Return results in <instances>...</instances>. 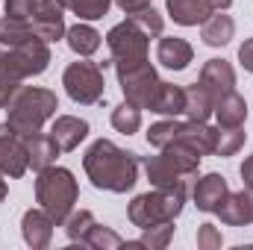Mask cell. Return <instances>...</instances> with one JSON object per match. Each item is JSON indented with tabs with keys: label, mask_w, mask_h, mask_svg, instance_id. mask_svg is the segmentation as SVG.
<instances>
[{
	"label": "cell",
	"mask_w": 253,
	"mask_h": 250,
	"mask_svg": "<svg viewBox=\"0 0 253 250\" xmlns=\"http://www.w3.org/2000/svg\"><path fill=\"white\" fill-rule=\"evenodd\" d=\"M138 156L121 150L115 141L109 138H97L85 156H83V168L91 180L94 188H103V191H115V194H124L138 183Z\"/></svg>",
	"instance_id": "6da1fadb"
},
{
	"label": "cell",
	"mask_w": 253,
	"mask_h": 250,
	"mask_svg": "<svg viewBox=\"0 0 253 250\" xmlns=\"http://www.w3.org/2000/svg\"><path fill=\"white\" fill-rule=\"evenodd\" d=\"M200 153L191 150L189 144L174 141L168 147L159 150V156H147L144 159V171L147 180L156 188H174V186H186V177L197 174L200 168Z\"/></svg>",
	"instance_id": "3957f363"
},
{
	"label": "cell",
	"mask_w": 253,
	"mask_h": 250,
	"mask_svg": "<svg viewBox=\"0 0 253 250\" xmlns=\"http://www.w3.org/2000/svg\"><path fill=\"white\" fill-rule=\"evenodd\" d=\"M94 224H97V221H94V215H91L88 209H74V212L65 218L62 227H65V233H68V239H71V242H83V239H85V233H88Z\"/></svg>",
	"instance_id": "f1b7e54d"
},
{
	"label": "cell",
	"mask_w": 253,
	"mask_h": 250,
	"mask_svg": "<svg viewBox=\"0 0 253 250\" xmlns=\"http://www.w3.org/2000/svg\"><path fill=\"white\" fill-rule=\"evenodd\" d=\"M50 135H53V141L59 144V150L68 153V150H77L80 141L88 135V124H85L83 118H74V115H59V118L53 121Z\"/></svg>",
	"instance_id": "ac0fdd59"
},
{
	"label": "cell",
	"mask_w": 253,
	"mask_h": 250,
	"mask_svg": "<svg viewBox=\"0 0 253 250\" xmlns=\"http://www.w3.org/2000/svg\"><path fill=\"white\" fill-rule=\"evenodd\" d=\"M36 33L27 27V24H21V21H12V18H3L0 21V44H6V47H15V44H21V42H27V39H33Z\"/></svg>",
	"instance_id": "1f68e13d"
},
{
	"label": "cell",
	"mask_w": 253,
	"mask_h": 250,
	"mask_svg": "<svg viewBox=\"0 0 253 250\" xmlns=\"http://www.w3.org/2000/svg\"><path fill=\"white\" fill-rule=\"evenodd\" d=\"M59 6L80 15V21H97L109 12L112 0H59Z\"/></svg>",
	"instance_id": "484cf974"
},
{
	"label": "cell",
	"mask_w": 253,
	"mask_h": 250,
	"mask_svg": "<svg viewBox=\"0 0 253 250\" xmlns=\"http://www.w3.org/2000/svg\"><path fill=\"white\" fill-rule=\"evenodd\" d=\"M129 18H132V21H135L147 36H150V39H159V36H162L165 21H162V15H159L153 6H150V9H144V12H135V15H129Z\"/></svg>",
	"instance_id": "d6a6232c"
},
{
	"label": "cell",
	"mask_w": 253,
	"mask_h": 250,
	"mask_svg": "<svg viewBox=\"0 0 253 250\" xmlns=\"http://www.w3.org/2000/svg\"><path fill=\"white\" fill-rule=\"evenodd\" d=\"M18 88H21V80H18L15 74H9L6 68H0V109L15 100Z\"/></svg>",
	"instance_id": "836d02e7"
},
{
	"label": "cell",
	"mask_w": 253,
	"mask_h": 250,
	"mask_svg": "<svg viewBox=\"0 0 253 250\" xmlns=\"http://www.w3.org/2000/svg\"><path fill=\"white\" fill-rule=\"evenodd\" d=\"M239 62L245 65V71L253 74V39H248V42L239 47Z\"/></svg>",
	"instance_id": "d590c367"
},
{
	"label": "cell",
	"mask_w": 253,
	"mask_h": 250,
	"mask_svg": "<svg viewBox=\"0 0 253 250\" xmlns=\"http://www.w3.org/2000/svg\"><path fill=\"white\" fill-rule=\"evenodd\" d=\"M106 44H109V53H112V65H115V71H126V68H135V65L147 62V44H150V36H147L132 18H126L124 24H118V27L109 30Z\"/></svg>",
	"instance_id": "8992f818"
},
{
	"label": "cell",
	"mask_w": 253,
	"mask_h": 250,
	"mask_svg": "<svg viewBox=\"0 0 253 250\" xmlns=\"http://www.w3.org/2000/svg\"><path fill=\"white\" fill-rule=\"evenodd\" d=\"M242 144H245V129L242 126H218V141H215L218 156H233Z\"/></svg>",
	"instance_id": "4dcf8cb0"
},
{
	"label": "cell",
	"mask_w": 253,
	"mask_h": 250,
	"mask_svg": "<svg viewBox=\"0 0 253 250\" xmlns=\"http://www.w3.org/2000/svg\"><path fill=\"white\" fill-rule=\"evenodd\" d=\"M0 68H3V50H0Z\"/></svg>",
	"instance_id": "b9f144b4"
},
{
	"label": "cell",
	"mask_w": 253,
	"mask_h": 250,
	"mask_svg": "<svg viewBox=\"0 0 253 250\" xmlns=\"http://www.w3.org/2000/svg\"><path fill=\"white\" fill-rule=\"evenodd\" d=\"M53 218L39 206V209H27L24 212V221H21V233H24V242L30 245V248L42 250L50 245V239H53Z\"/></svg>",
	"instance_id": "4fadbf2b"
},
{
	"label": "cell",
	"mask_w": 253,
	"mask_h": 250,
	"mask_svg": "<svg viewBox=\"0 0 253 250\" xmlns=\"http://www.w3.org/2000/svg\"><path fill=\"white\" fill-rule=\"evenodd\" d=\"M212 109H215V103H212V97L206 94V88L200 83L186 85V115H189V121H206L212 115Z\"/></svg>",
	"instance_id": "cb8c5ba5"
},
{
	"label": "cell",
	"mask_w": 253,
	"mask_h": 250,
	"mask_svg": "<svg viewBox=\"0 0 253 250\" xmlns=\"http://www.w3.org/2000/svg\"><path fill=\"white\" fill-rule=\"evenodd\" d=\"M112 126H115L118 132H124V135L138 132V126H141V109L132 106L129 100L118 103V106L112 109Z\"/></svg>",
	"instance_id": "4316f807"
},
{
	"label": "cell",
	"mask_w": 253,
	"mask_h": 250,
	"mask_svg": "<svg viewBox=\"0 0 253 250\" xmlns=\"http://www.w3.org/2000/svg\"><path fill=\"white\" fill-rule=\"evenodd\" d=\"M236 33V24L230 15H224L221 9H215L203 24H200V39L209 44V47H224Z\"/></svg>",
	"instance_id": "ffe728a7"
},
{
	"label": "cell",
	"mask_w": 253,
	"mask_h": 250,
	"mask_svg": "<svg viewBox=\"0 0 253 250\" xmlns=\"http://www.w3.org/2000/svg\"><path fill=\"white\" fill-rule=\"evenodd\" d=\"M180 124H183V121H177V118H168V121H159V124H153L150 129H147V144H150V147H156V150L168 147L171 141H177Z\"/></svg>",
	"instance_id": "f546056e"
},
{
	"label": "cell",
	"mask_w": 253,
	"mask_h": 250,
	"mask_svg": "<svg viewBox=\"0 0 253 250\" xmlns=\"http://www.w3.org/2000/svg\"><path fill=\"white\" fill-rule=\"evenodd\" d=\"M0 21H3V15H0Z\"/></svg>",
	"instance_id": "7bdbcfd3"
},
{
	"label": "cell",
	"mask_w": 253,
	"mask_h": 250,
	"mask_svg": "<svg viewBox=\"0 0 253 250\" xmlns=\"http://www.w3.org/2000/svg\"><path fill=\"white\" fill-rule=\"evenodd\" d=\"M24 144H27V159H30V168L36 171H44L56 162V156L62 153L59 144L53 141V135H44V132H30L24 135Z\"/></svg>",
	"instance_id": "5bb4252c"
},
{
	"label": "cell",
	"mask_w": 253,
	"mask_h": 250,
	"mask_svg": "<svg viewBox=\"0 0 253 250\" xmlns=\"http://www.w3.org/2000/svg\"><path fill=\"white\" fill-rule=\"evenodd\" d=\"M197 248H200V250L221 248V233H218V227H215V224H203V227L197 230Z\"/></svg>",
	"instance_id": "e575fe53"
},
{
	"label": "cell",
	"mask_w": 253,
	"mask_h": 250,
	"mask_svg": "<svg viewBox=\"0 0 253 250\" xmlns=\"http://www.w3.org/2000/svg\"><path fill=\"white\" fill-rule=\"evenodd\" d=\"M183 203H186V186H174V188H156L153 186V191H144V194H138L129 203L126 218L132 221V227L150 230L156 224L174 221L183 212Z\"/></svg>",
	"instance_id": "5b68a950"
},
{
	"label": "cell",
	"mask_w": 253,
	"mask_h": 250,
	"mask_svg": "<svg viewBox=\"0 0 253 250\" xmlns=\"http://www.w3.org/2000/svg\"><path fill=\"white\" fill-rule=\"evenodd\" d=\"M59 109V100L50 88H36V85H21L15 100L9 103V129L18 132L21 138L30 132H39L47 118H53Z\"/></svg>",
	"instance_id": "7a4b0ae2"
},
{
	"label": "cell",
	"mask_w": 253,
	"mask_h": 250,
	"mask_svg": "<svg viewBox=\"0 0 253 250\" xmlns=\"http://www.w3.org/2000/svg\"><path fill=\"white\" fill-rule=\"evenodd\" d=\"M171 236H174V221H165V224H156V227L144 230V236H141V239H135V242H124V248H150V250H162V248H168Z\"/></svg>",
	"instance_id": "d4e9b609"
},
{
	"label": "cell",
	"mask_w": 253,
	"mask_h": 250,
	"mask_svg": "<svg viewBox=\"0 0 253 250\" xmlns=\"http://www.w3.org/2000/svg\"><path fill=\"white\" fill-rule=\"evenodd\" d=\"M215 215H218L221 224H227V227H245V224H253L248 191H227V197L221 200V206L215 209Z\"/></svg>",
	"instance_id": "2e32d148"
},
{
	"label": "cell",
	"mask_w": 253,
	"mask_h": 250,
	"mask_svg": "<svg viewBox=\"0 0 253 250\" xmlns=\"http://www.w3.org/2000/svg\"><path fill=\"white\" fill-rule=\"evenodd\" d=\"M118 83H121L124 97L132 106H138V109H153L156 94L162 88V80L156 77V71H153L150 62H141V65H135V68L118 71Z\"/></svg>",
	"instance_id": "9c48e42d"
},
{
	"label": "cell",
	"mask_w": 253,
	"mask_h": 250,
	"mask_svg": "<svg viewBox=\"0 0 253 250\" xmlns=\"http://www.w3.org/2000/svg\"><path fill=\"white\" fill-rule=\"evenodd\" d=\"M248 191V203H251V218H253V188H245Z\"/></svg>",
	"instance_id": "ab89813d"
},
{
	"label": "cell",
	"mask_w": 253,
	"mask_h": 250,
	"mask_svg": "<svg viewBox=\"0 0 253 250\" xmlns=\"http://www.w3.org/2000/svg\"><path fill=\"white\" fill-rule=\"evenodd\" d=\"M30 168V159H27V144L18 132H12L9 124H0V174L3 177H24Z\"/></svg>",
	"instance_id": "30bf717a"
},
{
	"label": "cell",
	"mask_w": 253,
	"mask_h": 250,
	"mask_svg": "<svg viewBox=\"0 0 253 250\" xmlns=\"http://www.w3.org/2000/svg\"><path fill=\"white\" fill-rule=\"evenodd\" d=\"M218 115V126H242L248 118V103L239 91H230L227 97H221L212 109Z\"/></svg>",
	"instance_id": "7402d4cb"
},
{
	"label": "cell",
	"mask_w": 253,
	"mask_h": 250,
	"mask_svg": "<svg viewBox=\"0 0 253 250\" xmlns=\"http://www.w3.org/2000/svg\"><path fill=\"white\" fill-rule=\"evenodd\" d=\"M50 65V47L42 36H33L15 47H9L3 53V68L9 74H15L18 80H27V77H39L44 74Z\"/></svg>",
	"instance_id": "ba28073f"
},
{
	"label": "cell",
	"mask_w": 253,
	"mask_h": 250,
	"mask_svg": "<svg viewBox=\"0 0 253 250\" xmlns=\"http://www.w3.org/2000/svg\"><path fill=\"white\" fill-rule=\"evenodd\" d=\"M3 197H6V183L0 180V203H3Z\"/></svg>",
	"instance_id": "60d3db41"
},
{
	"label": "cell",
	"mask_w": 253,
	"mask_h": 250,
	"mask_svg": "<svg viewBox=\"0 0 253 250\" xmlns=\"http://www.w3.org/2000/svg\"><path fill=\"white\" fill-rule=\"evenodd\" d=\"M242 180H245V188H253V156H248L242 165Z\"/></svg>",
	"instance_id": "74e56055"
},
{
	"label": "cell",
	"mask_w": 253,
	"mask_h": 250,
	"mask_svg": "<svg viewBox=\"0 0 253 250\" xmlns=\"http://www.w3.org/2000/svg\"><path fill=\"white\" fill-rule=\"evenodd\" d=\"M80 245H85V248H97V250H118V248H124V239H121L118 233H112L109 227L94 224V227L85 233V239H83Z\"/></svg>",
	"instance_id": "83f0119b"
},
{
	"label": "cell",
	"mask_w": 253,
	"mask_h": 250,
	"mask_svg": "<svg viewBox=\"0 0 253 250\" xmlns=\"http://www.w3.org/2000/svg\"><path fill=\"white\" fill-rule=\"evenodd\" d=\"M33 33L42 36L44 42H56L65 36V15L59 0H42L33 18Z\"/></svg>",
	"instance_id": "7c38bea8"
},
{
	"label": "cell",
	"mask_w": 253,
	"mask_h": 250,
	"mask_svg": "<svg viewBox=\"0 0 253 250\" xmlns=\"http://www.w3.org/2000/svg\"><path fill=\"white\" fill-rule=\"evenodd\" d=\"M80 197V188L77 180L68 168H44L39 171V180H36V200L42 203V209L53 218L56 227H62L65 218L74 212V203Z\"/></svg>",
	"instance_id": "277c9868"
},
{
	"label": "cell",
	"mask_w": 253,
	"mask_h": 250,
	"mask_svg": "<svg viewBox=\"0 0 253 250\" xmlns=\"http://www.w3.org/2000/svg\"><path fill=\"white\" fill-rule=\"evenodd\" d=\"M209 3H212V6H215V9H221V12H224V9H230V6H233V0H209Z\"/></svg>",
	"instance_id": "f35d334b"
},
{
	"label": "cell",
	"mask_w": 253,
	"mask_h": 250,
	"mask_svg": "<svg viewBox=\"0 0 253 250\" xmlns=\"http://www.w3.org/2000/svg\"><path fill=\"white\" fill-rule=\"evenodd\" d=\"M121 9H124L126 15H135V12H144V9H150V0H115Z\"/></svg>",
	"instance_id": "8d00e7d4"
},
{
	"label": "cell",
	"mask_w": 253,
	"mask_h": 250,
	"mask_svg": "<svg viewBox=\"0 0 253 250\" xmlns=\"http://www.w3.org/2000/svg\"><path fill=\"white\" fill-rule=\"evenodd\" d=\"M62 85L68 97L80 106H97L106 94L103 68L97 62H71L62 74Z\"/></svg>",
	"instance_id": "52a82bcc"
},
{
	"label": "cell",
	"mask_w": 253,
	"mask_h": 250,
	"mask_svg": "<svg viewBox=\"0 0 253 250\" xmlns=\"http://www.w3.org/2000/svg\"><path fill=\"white\" fill-rule=\"evenodd\" d=\"M150 112H159V115H165V118L186 115V88L171 85V83H162V88H159L156 103H153Z\"/></svg>",
	"instance_id": "603a6c76"
},
{
	"label": "cell",
	"mask_w": 253,
	"mask_h": 250,
	"mask_svg": "<svg viewBox=\"0 0 253 250\" xmlns=\"http://www.w3.org/2000/svg\"><path fill=\"white\" fill-rule=\"evenodd\" d=\"M156 59L171 68V71H183L189 68V62L194 59V50L186 39H177V36H168V39H159V47H156Z\"/></svg>",
	"instance_id": "d6986e66"
},
{
	"label": "cell",
	"mask_w": 253,
	"mask_h": 250,
	"mask_svg": "<svg viewBox=\"0 0 253 250\" xmlns=\"http://www.w3.org/2000/svg\"><path fill=\"white\" fill-rule=\"evenodd\" d=\"M206 94L212 97V103H218L221 97H227L230 91H236V71L233 65L224 62V59H209L200 71V80H197Z\"/></svg>",
	"instance_id": "8fae6325"
},
{
	"label": "cell",
	"mask_w": 253,
	"mask_h": 250,
	"mask_svg": "<svg viewBox=\"0 0 253 250\" xmlns=\"http://www.w3.org/2000/svg\"><path fill=\"white\" fill-rule=\"evenodd\" d=\"M227 191L230 188H227V180L221 174H206L194 186V206L200 212H215L221 206V200L227 197Z\"/></svg>",
	"instance_id": "9a60e30c"
},
{
	"label": "cell",
	"mask_w": 253,
	"mask_h": 250,
	"mask_svg": "<svg viewBox=\"0 0 253 250\" xmlns=\"http://www.w3.org/2000/svg\"><path fill=\"white\" fill-rule=\"evenodd\" d=\"M65 39H68V47L77 53V56H91V53H97L100 50V33L94 30V27H88V24H74L71 30H65Z\"/></svg>",
	"instance_id": "44dd1931"
},
{
	"label": "cell",
	"mask_w": 253,
	"mask_h": 250,
	"mask_svg": "<svg viewBox=\"0 0 253 250\" xmlns=\"http://www.w3.org/2000/svg\"><path fill=\"white\" fill-rule=\"evenodd\" d=\"M165 6H168V15L183 27H197L215 12L209 0H165Z\"/></svg>",
	"instance_id": "e0dca14e"
}]
</instances>
